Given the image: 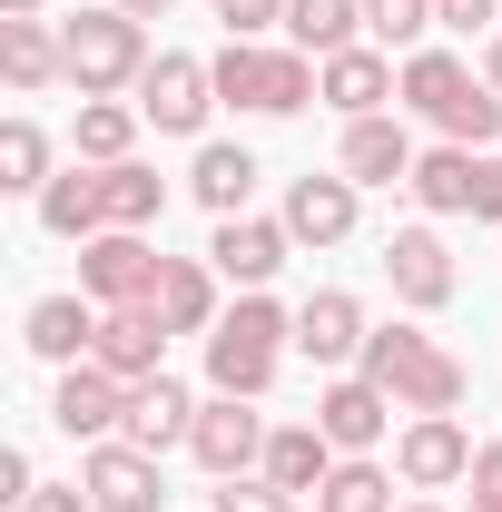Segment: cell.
<instances>
[{
  "label": "cell",
  "instance_id": "6da1fadb",
  "mask_svg": "<svg viewBox=\"0 0 502 512\" xmlns=\"http://www.w3.org/2000/svg\"><path fill=\"white\" fill-rule=\"evenodd\" d=\"M286 345H296V306H276L266 286L237 296V306L217 316V335H207V394H247V404H266Z\"/></svg>",
  "mask_w": 502,
  "mask_h": 512
},
{
  "label": "cell",
  "instance_id": "7a4b0ae2",
  "mask_svg": "<svg viewBox=\"0 0 502 512\" xmlns=\"http://www.w3.org/2000/svg\"><path fill=\"white\" fill-rule=\"evenodd\" d=\"M355 375H375L404 414H453V404H463V384H473V375H463V355H443L434 335H424V325H404V316L365 335Z\"/></svg>",
  "mask_w": 502,
  "mask_h": 512
},
{
  "label": "cell",
  "instance_id": "3957f363",
  "mask_svg": "<svg viewBox=\"0 0 502 512\" xmlns=\"http://www.w3.org/2000/svg\"><path fill=\"white\" fill-rule=\"evenodd\" d=\"M207 69H217V109H247V119H296V109L325 99V60H306V50L227 40Z\"/></svg>",
  "mask_w": 502,
  "mask_h": 512
},
{
  "label": "cell",
  "instance_id": "277c9868",
  "mask_svg": "<svg viewBox=\"0 0 502 512\" xmlns=\"http://www.w3.org/2000/svg\"><path fill=\"white\" fill-rule=\"evenodd\" d=\"M60 50H69V89L79 99H119V89H138L148 79V20H128L119 0H99V10H69L60 20Z\"/></svg>",
  "mask_w": 502,
  "mask_h": 512
},
{
  "label": "cell",
  "instance_id": "5b68a950",
  "mask_svg": "<svg viewBox=\"0 0 502 512\" xmlns=\"http://www.w3.org/2000/svg\"><path fill=\"white\" fill-rule=\"evenodd\" d=\"M138 99V119L158 128V138H207V109H217V69L197 60V50H158L148 79L128 89Z\"/></svg>",
  "mask_w": 502,
  "mask_h": 512
},
{
  "label": "cell",
  "instance_id": "8992f818",
  "mask_svg": "<svg viewBox=\"0 0 502 512\" xmlns=\"http://www.w3.org/2000/svg\"><path fill=\"white\" fill-rule=\"evenodd\" d=\"M158 266H168V256L148 247L138 227H109V237L79 247V296H89V306H148V296H158Z\"/></svg>",
  "mask_w": 502,
  "mask_h": 512
},
{
  "label": "cell",
  "instance_id": "52a82bcc",
  "mask_svg": "<svg viewBox=\"0 0 502 512\" xmlns=\"http://www.w3.org/2000/svg\"><path fill=\"white\" fill-rule=\"evenodd\" d=\"M266 414H256L247 394H207L197 404V434H188V453H197V473H217V483H237V473H256L266 463Z\"/></svg>",
  "mask_w": 502,
  "mask_h": 512
},
{
  "label": "cell",
  "instance_id": "ba28073f",
  "mask_svg": "<svg viewBox=\"0 0 502 512\" xmlns=\"http://www.w3.org/2000/svg\"><path fill=\"white\" fill-rule=\"evenodd\" d=\"M384 286H394L404 316H443L463 276H453V247H443L434 227H394V237H384Z\"/></svg>",
  "mask_w": 502,
  "mask_h": 512
},
{
  "label": "cell",
  "instance_id": "9c48e42d",
  "mask_svg": "<svg viewBox=\"0 0 502 512\" xmlns=\"http://www.w3.org/2000/svg\"><path fill=\"white\" fill-rule=\"evenodd\" d=\"M276 217H286V237H296V247H345V237H355V217H365V188H355L345 168H306V178L286 188Z\"/></svg>",
  "mask_w": 502,
  "mask_h": 512
},
{
  "label": "cell",
  "instance_id": "30bf717a",
  "mask_svg": "<svg viewBox=\"0 0 502 512\" xmlns=\"http://www.w3.org/2000/svg\"><path fill=\"white\" fill-rule=\"evenodd\" d=\"M394 473H404L414 493H453V483H473V434H463L453 414H404Z\"/></svg>",
  "mask_w": 502,
  "mask_h": 512
},
{
  "label": "cell",
  "instance_id": "8fae6325",
  "mask_svg": "<svg viewBox=\"0 0 502 512\" xmlns=\"http://www.w3.org/2000/svg\"><path fill=\"white\" fill-rule=\"evenodd\" d=\"M128 394H138V384H119L109 365H60L50 424H60L69 444H109V434H128Z\"/></svg>",
  "mask_w": 502,
  "mask_h": 512
},
{
  "label": "cell",
  "instance_id": "7c38bea8",
  "mask_svg": "<svg viewBox=\"0 0 502 512\" xmlns=\"http://www.w3.org/2000/svg\"><path fill=\"white\" fill-rule=\"evenodd\" d=\"M79 483H89V503H99V512H158V503H168L158 453H138L128 434H109V444L79 453Z\"/></svg>",
  "mask_w": 502,
  "mask_h": 512
},
{
  "label": "cell",
  "instance_id": "4fadbf2b",
  "mask_svg": "<svg viewBox=\"0 0 502 512\" xmlns=\"http://www.w3.org/2000/svg\"><path fill=\"white\" fill-rule=\"evenodd\" d=\"M394 414H404V404H394L375 375H355V365L315 394V424H325V444H335V453H375L384 434H394Z\"/></svg>",
  "mask_w": 502,
  "mask_h": 512
},
{
  "label": "cell",
  "instance_id": "5bb4252c",
  "mask_svg": "<svg viewBox=\"0 0 502 512\" xmlns=\"http://www.w3.org/2000/svg\"><path fill=\"white\" fill-rule=\"evenodd\" d=\"M296 256V237H286V217H217V237H207V266L237 286V296H256V286H276V266Z\"/></svg>",
  "mask_w": 502,
  "mask_h": 512
},
{
  "label": "cell",
  "instance_id": "9a60e30c",
  "mask_svg": "<svg viewBox=\"0 0 502 512\" xmlns=\"http://www.w3.org/2000/svg\"><path fill=\"white\" fill-rule=\"evenodd\" d=\"M384 99H404V60H394V50L355 40V50L325 60V109H335V119H375Z\"/></svg>",
  "mask_w": 502,
  "mask_h": 512
},
{
  "label": "cell",
  "instance_id": "2e32d148",
  "mask_svg": "<svg viewBox=\"0 0 502 512\" xmlns=\"http://www.w3.org/2000/svg\"><path fill=\"white\" fill-rule=\"evenodd\" d=\"M414 138H404V119L394 109H375V119H345V148H335V168L355 178V188H404L414 178Z\"/></svg>",
  "mask_w": 502,
  "mask_h": 512
},
{
  "label": "cell",
  "instance_id": "e0dca14e",
  "mask_svg": "<svg viewBox=\"0 0 502 512\" xmlns=\"http://www.w3.org/2000/svg\"><path fill=\"white\" fill-rule=\"evenodd\" d=\"M89 365H109L119 384L168 375V325L148 316V306H99V345H89Z\"/></svg>",
  "mask_w": 502,
  "mask_h": 512
},
{
  "label": "cell",
  "instance_id": "ac0fdd59",
  "mask_svg": "<svg viewBox=\"0 0 502 512\" xmlns=\"http://www.w3.org/2000/svg\"><path fill=\"white\" fill-rule=\"evenodd\" d=\"M217 286H227V276H217L207 256H168V266H158L148 316L168 325V335H217V316H227V306H217Z\"/></svg>",
  "mask_w": 502,
  "mask_h": 512
},
{
  "label": "cell",
  "instance_id": "d6986e66",
  "mask_svg": "<svg viewBox=\"0 0 502 512\" xmlns=\"http://www.w3.org/2000/svg\"><path fill=\"white\" fill-rule=\"evenodd\" d=\"M365 335H375V325H365V306H355L345 286H315L306 306H296V355H315V365H355Z\"/></svg>",
  "mask_w": 502,
  "mask_h": 512
},
{
  "label": "cell",
  "instance_id": "ffe728a7",
  "mask_svg": "<svg viewBox=\"0 0 502 512\" xmlns=\"http://www.w3.org/2000/svg\"><path fill=\"white\" fill-rule=\"evenodd\" d=\"M30 207H40V227H50V237H69V247L109 237V188H99V168H89V158H69V168L30 197Z\"/></svg>",
  "mask_w": 502,
  "mask_h": 512
},
{
  "label": "cell",
  "instance_id": "44dd1931",
  "mask_svg": "<svg viewBox=\"0 0 502 512\" xmlns=\"http://www.w3.org/2000/svg\"><path fill=\"white\" fill-rule=\"evenodd\" d=\"M20 345H30L40 365H89V345H99V306H89V296H30Z\"/></svg>",
  "mask_w": 502,
  "mask_h": 512
},
{
  "label": "cell",
  "instance_id": "7402d4cb",
  "mask_svg": "<svg viewBox=\"0 0 502 512\" xmlns=\"http://www.w3.org/2000/svg\"><path fill=\"white\" fill-rule=\"evenodd\" d=\"M335 463H345V453L325 444V424H315V414H306V424H276V434H266V463H256V473H266L276 493H296V503H315Z\"/></svg>",
  "mask_w": 502,
  "mask_h": 512
},
{
  "label": "cell",
  "instance_id": "603a6c76",
  "mask_svg": "<svg viewBox=\"0 0 502 512\" xmlns=\"http://www.w3.org/2000/svg\"><path fill=\"white\" fill-rule=\"evenodd\" d=\"M0 79H10V99H50L69 79V50L50 20H0Z\"/></svg>",
  "mask_w": 502,
  "mask_h": 512
},
{
  "label": "cell",
  "instance_id": "cb8c5ba5",
  "mask_svg": "<svg viewBox=\"0 0 502 512\" xmlns=\"http://www.w3.org/2000/svg\"><path fill=\"white\" fill-rule=\"evenodd\" d=\"M197 404H207V394H188L178 375H148L138 394H128V444L138 453H178L197 434Z\"/></svg>",
  "mask_w": 502,
  "mask_h": 512
},
{
  "label": "cell",
  "instance_id": "d4e9b609",
  "mask_svg": "<svg viewBox=\"0 0 502 512\" xmlns=\"http://www.w3.org/2000/svg\"><path fill=\"white\" fill-rule=\"evenodd\" d=\"M256 178H266V168H256V158L237 148V138H197V168H188V188H197V207H207V217H247Z\"/></svg>",
  "mask_w": 502,
  "mask_h": 512
},
{
  "label": "cell",
  "instance_id": "484cf974",
  "mask_svg": "<svg viewBox=\"0 0 502 512\" xmlns=\"http://www.w3.org/2000/svg\"><path fill=\"white\" fill-rule=\"evenodd\" d=\"M138 99H79V119H69V148L89 158V168H119V158H138Z\"/></svg>",
  "mask_w": 502,
  "mask_h": 512
},
{
  "label": "cell",
  "instance_id": "4316f807",
  "mask_svg": "<svg viewBox=\"0 0 502 512\" xmlns=\"http://www.w3.org/2000/svg\"><path fill=\"white\" fill-rule=\"evenodd\" d=\"M473 158H483V148H424L414 178H404V197H414L424 217H473Z\"/></svg>",
  "mask_w": 502,
  "mask_h": 512
},
{
  "label": "cell",
  "instance_id": "83f0119b",
  "mask_svg": "<svg viewBox=\"0 0 502 512\" xmlns=\"http://www.w3.org/2000/svg\"><path fill=\"white\" fill-rule=\"evenodd\" d=\"M365 40V0H286V50L306 60H335Z\"/></svg>",
  "mask_w": 502,
  "mask_h": 512
},
{
  "label": "cell",
  "instance_id": "f1b7e54d",
  "mask_svg": "<svg viewBox=\"0 0 502 512\" xmlns=\"http://www.w3.org/2000/svg\"><path fill=\"white\" fill-rule=\"evenodd\" d=\"M463 89H473V60H463V50H434V40H424V50L404 60V109H414V119H443Z\"/></svg>",
  "mask_w": 502,
  "mask_h": 512
},
{
  "label": "cell",
  "instance_id": "f546056e",
  "mask_svg": "<svg viewBox=\"0 0 502 512\" xmlns=\"http://www.w3.org/2000/svg\"><path fill=\"white\" fill-rule=\"evenodd\" d=\"M99 188H109V227H158V207H168V178L148 168V158H119V168H99Z\"/></svg>",
  "mask_w": 502,
  "mask_h": 512
},
{
  "label": "cell",
  "instance_id": "4dcf8cb0",
  "mask_svg": "<svg viewBox=\"0 0 502 512\" xmlns=\"http://www.w3.org/2000/svg\"><path fill=\"white\" fill-rule=\"evenodd\" d=\"M50 178H60V168H50V128H40V119H0V188L40 197Z\"/></svg>",
  "mask_w": 502,
  "mask_h": 512
},
{
  "label": "cell",
  "instance_id": "1f68e13d",
  "mask_svg": "<svg viewBox=\"0 0 502 512\" xmlns=\"http://www.w3.org/2000/svg\"><path fill=\"white\" fill-rule=\"evenodd\" d=\"M315 512H394V473H384L375 453H345V463L325 473V493H315Z\"/></svg>",
  "mask_w": 502,
  "mask_h": 512
},
{
  "label": "cell",
  "instance_id": "d6a6232c",
  "mask_svg": "<svg viewBox=\"0 0 502 512\" xmlns=\"http://www.w3.org/2000/svg\"><path fill=\"white\" fill-rule=\"evenodd\" d=\"M434 128H443V148H502V89H493V79H473Z\"/></svg>",
  "mask_w": 502,
  "mask_h": 512
},
{
  "label": "cell",
  "instance_id": "836d02e7",
  "mask_svg": "<svg viewBox=\"0 0 502 512\" xmlns=\"http://www.w3.org/2000/svg\"><path fill=\"white\" fill-rule=\"evenodd\" d=\"M365 40H375V50H404V60H414V50L434 40V0H365Z\"/></svg>",
  "mask_w": 502,
  "mask_h": 512
},
{
  "label": "cell",
  "instance_id": "e575fe53",
  "mask_svg": "<svg viewBox=\"0 0 502 512\" xmlns=\"http://www.w3.org/2000/svg\"><path fill=\"white\" fill-rule=\"evenodd\" d=\"M207 512H296V493H276L266 473H237V483H217V493H207Z\"/></svg>",
  "mask_w": 502,
  "mask_h": 512
},
{
  "label": "cell",
  "instance_id": "d590c367",
  "mask_svg": "<svg viewBox=\"0 0 502 512\" xmlns=\"http://www.w3.org/2000/svg\"><path fill=\"white\" fill-rule=\"evenodd\" d=\"M217 30L227 40H266V30H286V0H217Z\"/></svg>",
  "mask_w": 502,
  "mask_h": 512
},
{
  "label": "cell",
  "instance_id": "8d00e7d4",
  "mask_svg": "<svg viewBox=\"0 0 502 512\" xmlns=\"http://www.w3.org/2000/svg\"><path fill=\"white\" fill-rule=\"evenodd\" d=\"M434 30L473 40V30H502V0H434Z\"/></svg>",
  "mask_w": 502,
  "mask_h": 512
},
{
  "label": "cell",
  "instance_id": "74e56055",
  "mask_svg": "<svg viewBox=\"0 0 502 512\" xmlns=\"http://www.w3.org/2000/svg\"><path fill=\"white\" fill-rule=\"evenodd\" d=\"M473 217H483V227H502V148H483V158H473Z\"/></svg>",
  "mask_w": 502,
  "mask_h": 512
},
{
  "label": "cell",
  "instance_id": "f35d334b",
  "mask_svg": "<svg viewBox=\"0 0 502 512\" xmlns=\"http://www.w3.org/2000/svg\"><path fill=\"white\" fill-rule=\"evenodd\" d=\"M30 493H40V463H30V453L10 444V453H0V503L20 512V503H30Z\"/></svg>",
  "mask_w": 502,
  "mask_h": 512
},
{
  "label": "cell",
  "instance_id": "ab89813d",
  "mask_svg": "<svg viewBox=\"0 0 502 512\" xmlns=\"http://www.w3.org/2000/svg\"><path fill=\"white\" fill-rule=\"evenodd\" d=\"M20 512H99V503H89V483H40Z\"/></svg>",
  "mask_w": 502,
  "mask_h": 512
},
{
  "label": "cell",
  "instance_id": "60d3db41",
  "mask_svg": "<svg viewBox=\"0 0 502 512\" xmlns=\"http://www.w3.org/2000/svg\"><path fill=\"white\" fill-rule=\"evenodd\" d=\"M473 493L502 503V434H493V444H473Z\"/></svg>",
  "mask_w": 502,
  "mask_h": 512
},
{
  "label": "cell",
  "instance_id": "b9f144b4",
  "mask_svg": "<svg viewBox=\"0 0 502 512\" xmlns=\"http://www.w3.org/2000/svg\"><path fill=\"white\" fill-rule=\"evenodd\" d=\"M128 20H168V10H178V0H119Z\"/></svg>",
  "mask_w": 502,
  "mask_h": 512
},
{
  "label": "cell",
  "instance_id": "7bdbcfd3",
  "mask_svg": "<svg viewBox=\"0 0 502 512\" xmlns=\"http://www.w3.org/2000/svg\"><path fill=\"white\" fill-rule=\"evenodd\" d=\"M40 10H50V0H0V20H40Z\"/></svg>",
  "mask_w": 502,
  "mask_h": 512
},
{
  "label": "cell",
  "instance_id": "ee69618b",
  "mask_svg": "<svg viewBox=\"0 0 502 512\" xmlns=\"http://www.w3.org/2000/svg\"><path fill=\"white\" fill-rule=\"evenodd\" d=\"M483 79H493V89H502V30H493V50H483Z\"/></svg>",
  "mask_w": 502,
  "mask_h": 512
},
{
  "label": "cell",
  "instance_id": "f6af8a7d",
  "mask_svg": "<svg viewBox=\"0 0 502 512\" xmlns=\"http://www.w3.org/2000/svg\"><path fill=\"white\" fill-rule=\"evenodd\" d=\"M463 512H502V503H483V493H473V503H463Z\"/></svg>",
  "mask_w": 502,
  "mask_h": 512
},
{
  "label": "cell",
  "instance_id": "bcb514c9",
  "mask_svg": "<svg viewBox=\"0 0 502 512\" xmlns=\"http://www.w3.org/2000/svg\"><path fill=\"white\" fill-rule=\"evenodd\" d=\"M394 512H443V503H394Z\"/></svg>",
  "mask_w": 502,
  "mask_h": 512
}]
</instances>
